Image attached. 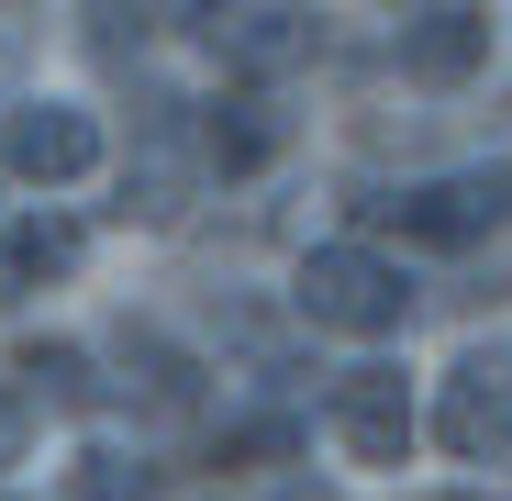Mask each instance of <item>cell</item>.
<instances>
[{
  "instance_id": "6da1fadb",
  "label": "cell",
  "mask_w": 512,
  "mask_h": 501,
  "mask_svg": "<svg viewBox=\"0 0 512 501\" xmlns=\"http://www.w3.org/2000/svg\"><path fill=\"white\" fill-rule=\"evenodd\" d=\"M290 301H301V323L357 334V346H379V334L412 323V279L379 257V245H312L301 279H290Z\"/></svg>"
},
{
  "instance_id": "7a4b0ae2",
  "label": "cell",
  "mask_w": 512,
  "mask_h": 501,
  "mask_svg": "<svg viewBox=\"0 0 512 501\" xmlns=\"http://www.w3.org/2000/svg\"><path fill=\"white\" fill-rule=\"evenodd\" d=\"M435 446L457 468H512V346H468L435 390Z\"/></svg>"
},
{
  "instance_id": "3957f363",
  "label": "cell",
  "mask_w": 512,
  "mask_h": 501,
  "mask_svg": "<svg viewBox=\"0 0 512 501\" xmlns=\"http://www.w3.org/2000/svg\"><path fill=\"white\" fill-rule=\"evenodd\" d=\"M201 190H212V179H201V145H190L179 101H145V134H134V156H123V201H112V212L167 234V223L201 212Z\"/></svg>"
},
{
  "instance_id": "277c9868",
  "label": "cell",
  "mask_w": 512,
  "mask_h": 501,
  "mask_svg": "<svg viewBox=\"0 0 512 501\" xmlns=\"http://www.w3.org/2000/svg\"><path fill=\"white\" fill-rule=\"evenodd\" d=\"M0 167H12L23 190H78L101 167V112L78 101H12V123H0Z\"/></svg>"
},
{
  "instance_id": "5b68a950",
  "label": "cell",
  "mask_w": 512,
  "mask_h": 501,
  "mask_svg": "<svg viewBox=\"0 0 512 501\" xmlns=\"http://www.w3.org/2000/svg\"><path fill=\"white\" fill-rule=\"evenodd\" d=\"M323 412H334V446H346L357 468H401V457H412V435H423V412H412V379H401L390 357L346 368Z\"/></svg>"
},
{
  "instance_id": "8992f818",
  "label": "cell",
  "mask_w": 512,
  "mask_h": 501,
  "mask_svg": "<svg viewBox=\"0 0 512 501\" xmlns=\"http://www.w3.org/2000/svg\"><path fill=\"white\" fill-rule=\"evenodd\" d=\"M357 223H379L401 245H468L490 223V190L479 179H401V190H357Z\"/></svg>"
},
{
  "instance_id": "52a82bcc",
  "label": "cell",
  "mask_w": 512,
  "mask_h": 501,
  "mask_svg": "<svg viewBox=\"0 0 512 501\" xmlns=\"http://www.w3.org/2000/svg\"><path fill=\"white\" fill-rule=\"evenodd\" d=\"M190 145H201V179H256L279 145H290V112H279V90H223L201 123H190Z\"/></svg>"
},
{
  "instance_id": "ba28073f",
  "label": "cell",
  "mask_w": 512,
  "mask_h": 501,
  "mask_svg": "<svg viewBox=\"0 0 512 501\" xmlns=\"http://www.w3.org/2000/svg\"><path fill=\"white\" fill-rule=\"evenodd\" d=\"M490 67V12H412L401 23V78L412 90H468Z\"/></svg>"
},
{
  "instance_id": "9c48e42d",
  "label": "cell",
  "mask_w": 512,
  "mask_h": 501,
  "mask_svg": "<svg viewBox=\"0 0 512 501\" xmlns=\"http://www.w3.org/2000/svg\"><path fill=\"white\" fill-rule=\"evenodd\" d=\"M12 390H23V412L45 401V412H101V368H90V346H67V334H23L12 346Z\"/></svg>"
},
{
  "instance_id": "30bf717a",
  "label": "cell",
  "mask_w": 512,
  "mask_h": 501,
  "mask_svg": "<svg viewBox=\"0 0 512 501\" xmlns=\"http://www.w3.org/2000/svg\"><path fill=\"white\" fill-rule=\"evenodd\" d=\"M301 446H312L301 412H245V424H223V435H212V468H234V479H290V468H301Z\"/></svg>"
},
{
  "instance_id": "8fae6325",
  "label": "cell",
  "mask_w": 512,
  "mask_h": 501,
  "mask_svg": "<svg viewBox=\"0 0 512 501\" xmlns=\"http://www.w3.org/2000/svg\"><path fill=\"white\" fill-rule=\"evenodd\" d=\"M67 268H78V223L23 212L12 234H0V301H23V290H45V279H67Z\"/></svg>"
},
{
  "instance_id": "7c38bea8",
  "label": "cell",
  "mask_w": 512,
  "mask_h": 501,
  "mask_svg": "<svg viewBox=\"0 0 512 501\" xmlns=\"http://www.w3.org/2000/svg\"><path fill=\"white\" fill-rule=\"evenodd\" d=\"M212 45L256 78V90H268V67H290V56H312V23L301 12H223L212 23Z\"/></svg>"
},
{
  "instance_id": "4fadbf2b",
  "label": "cell",
  "mask_w": 512,
  "mask_h": 501,
  "mask_svg": "<svg viewBox=\"0 0 512 501\" xmlns=\"http://www.w3.org/2000/svg\"><path fill=\"white\" fill-rule=\"evenodd\" d=\"M123 390H145L156 412H190V401H201V357H179L167 334L123 323Z\"/></svg>"
},
{
  "instance_id": "5bb4252c",
  "label": "cell",
  "mask_w": 512,
  "mask_h": 501,
  "mask_svg": "<svg viewBox=\"0 0 512 501\" xmlns=\"http://www.w3.org/2000/svg\"><path fill=\"white\" fill-rule=\"evenodd\" d=\"M67 501H156V468L123 457V446H90V457L67 468Z\"/></svg>"
},
{
  "instance_id": "9a60e30c",
  "label": "cell",
  "mask_w": 512,
  "mask_h": 501,
  "mask_svg": "<svg viewBox=\"0 0 512 501\" xmlns=\"http://www.w3.org/2000/svg\"><path fill=\"white\" fill-rule=\"evenodd\" d=\"M23 446H34V412H23L12 379H0V468H23Z\"/></svg>"
},
{
  "instance_id": "2e32d148",
  "label": "cell",
  "mask_w": 512,
  "mask_h": 501,
  "mask_svg": "<svg viewBox=\"0 0 512 501\" xmlns=\"http://www.w3.org/2000/svg\"><path fill=\"white\" fill-rule=\"evenodd\" d=\"M268 501H334V490H312V479L290 468V479H268Z\"/></svg>"
},
{
  "instance_id": "e0dca14e",
  "label": "cell",
  "mask_w": 512,
  "mask_h": 501,
  "mask_svg": "<svg viewBox=\"0 0 512 501\" xmlns=\"http://www.w3.org/2000/svg\"><path fill=\"white\" fill-rule=\"evenodd\" d=\"M423 501H501V490H423Z\"/></svg>"
},
{
  "instance_id": "ac0fdd59",
  "label": "cell",
  "mask_w": 512,
  "mask_h": 501,
  "mask_svg": "<svg viewBox=\"0 0 512 501\" xmlns=\"http://www.w3.org/2000/svg\"><path fill=\"white\" fill-rule=\"evenodd\" d=\"M490 201H512V167H501V179H490Z\"/></svg>"
}]
</instances>
